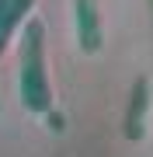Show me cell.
<instances>
[{
    "label": "cell",
    "mask_w": 153,
    "mask_h": 157,
    "mask_svg": "<svg viewBox=\"0 0 153 157\" xmlns=\"http://www.w3.org/2000/svg\"><path fill=\"white\" fill-rule=\"evenodd\" d=\"M17 101L31 115L52 112V80H49V35L42 17H28L17 35Z\"/></svg>",
    "instance_id": "obj_1"
},
{
    "label": "cell",
    "mask_w": 153,
    "mask_h": 157,
    "mask_svg": "<svg viewBox=\"0 0 153 157\" xmlns=\"http://www.w3.org/2000/svg\"><path fill=\"white\" fill-rule=\"evenodd\" d=\"M31 11H35V0H0V56L7 52L11 39L24 28Z\"/></svg>",
    "instance_id": "obj_4"
},
{
    "label": "cell",
    "mask_w": 153,
    "mask_h": 157,
    "mask_svg": "<svg viewBox=\"0 0 153 157\" xmlns=\"http://www.w3.org/2000/svg\"><path fill=\"white\" fill-rule=\"evenodd\" d=\"M146 11H150V28H153V0H146Z\"/></svg>",
    "instance_id": "obj_5"
},
{
    "label": "cell",
    "mask_w": 153,
    "mask_h": 157,
    "mask_svg": "<svg viewBox=\"0 0 153 157\" xmlns=\"http://www.w3.org/2000/svg\"><path fill=\"white\" fill-rule=\"evenodd\" d=\"M73 32H77L80 52L97 56L104 49V21H101L97 0H73Z\"/></svg>",
    "instance_id": "obj_3"
},
{
    "label": "cell",
    "mask_w": 153,
    "mask_h": 157,
    "mask_svg": "<svg viewBox=\"0 0 153 157\" xmlns=\"http://www.w3.org/2000/svg\"><path fill=\"white\" fill-rule=\"evenodd\" d=\"M150 108H153V80L150 77H136L125 101V115H122V136L132 143H139L150 129Z\"/></svg>",
    "instance_id": "obj_2"
}]
</instances>
